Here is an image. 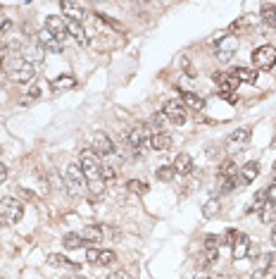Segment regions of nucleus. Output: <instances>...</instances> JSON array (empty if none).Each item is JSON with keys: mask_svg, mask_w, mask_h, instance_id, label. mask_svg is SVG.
I'll return each instance as SVG.
<instances>
[{"mask_svg": "<svg viewBox=\"0 0 276 279\" xmlns=\"http://www.w3.org/2000/svg\"><path fill=\"white\" fill-rule=\"evenodd\" d=\"M107 279H134V277H131L129 272H112Z\"/></svg>", "mask_w": 276, "mask_h": 279, "instance_id": "obj_42", "label": "nucleus"}, {"mask_svg": "<svg viewBox=\"0 0 276 279\" xmlns=\"http://www.w3.org/2000/svg\"><path fill=\"white\" fill-rule=\"evenodd\" d=\"M41 96V88H38V86H33L31 91H29V98H26V100H24V103H29V100H36V98Z\"/></svg>", "mask_w": 276, "mask_h": 279, "instance_id": "obj_41", "label": "nucleus"}, {"mask_svg": "<svg viewBox=\"0 0 276 279\" xmlns=\"http://www.w3.org/2000/svg\"><path fill=\"white\" fill-rule=\"evenodd\" d=\"M257 174H260V162H248L243 170H241V177H243L245 184H250L253 179H257Z\"/></svg>", "mask_w": 276, "mask_h": 279, "instance_id": "obj_25", "label": "nucleus"}, {"mask_svg": "<svg viewBox=\"0 0 276 279\" xmlns=\"http://www.w3.org/2000/svg\"><path fill=\"white\" fill-rule=\"evenodd\" d=\"M21 215H24V205L17 201V198H2L0 201V220H5V222H10V225H14V222H19Z\"/></svg>", "mask_w": 276, "mask_h": 279, "instance_id": "obj_3", "label": "nucleus"}, {"mask_svg": "<svg viewBox=\"0 0 276 279\" xmlns=\"http://www.w3.org/2000/svg\"><path fill=\"white\" fill-rule=\"evenodd\" d=\"M117 260V256H115V251H100V258H98V265H103V268H107V265H112Z\"/></svg>", "mask_w": 276, "mask_h": 279, "instance_id": "obj_35", "label": "nucleus"}, {"mask_svg": "<svg viewBox=\"0 0 276 279\" xmlns=\"http://www.w3.org/2000/svg\"><path fill=\"white\" fill-rule=\"evenodd\" d=\"M88 189H91V196H93V198H98V196L103 198V193H105V182H103V179L91 182V186H88Z\"/></svg>", "mask_w": 276, "mask_h": 279, "instance_id": "obj_37", "label": "nucleus"}, {"mask_svg": "<svg viewBox=\"0 0 276 279\" xmlns=\"http://www.w3.org/2000/svg\"><path fill=\"white\" fill-rule=\"evenodd\" d=\"M236 174H238V167H236V162L231 158L219 165V179H236Z\"/></svg>", "mask_w": 276, "mask_h": 279, "instance_id": "obj_24", "label": "nucleus"}, {"mask_svg": "<svg viewBox=\"0 0 276 279\" xmlns=\"http://www.w3.org/2000/svg\"><path fill=\"white\" fill-rule=\"evenodd\" d=\"M45 31L50 33V36H55L60 43H64L67 41V36H69L64 17H57V14H50V17L45 19Z\"/></svg>", "mask_w": 276, "mask_h": 279, "instance_id": "obj_7", "label": "nucleus"}, {"mask_svg": "<svg viewBox=\"0 0 276 279\" xmlns=\"http://www.w3.org/2000/svg\"><path fill=\"white\" fill-rule=\"evenodd\" d=\"M269 189H260V191L255 193V198H253V205L248 208V213H260L262 208H265V203L269 201Z\"/></svg>", "mask_w": 276, "mask_h": 279, "instance_id": "obj_22", "label": "nucleus"}, {"mask_svg": "<svg viewBox=\"0 0 276 279\" xmlns=\"http://www.w3.org/2000/svg\"><path fill=\"white\" fill-rule=\"evenodd\" d=\"M171 167H174V172H176V174H183V177H186V174H191V172H193V160H191V155H186V153H179V155L174 158V165H171Z\"/></svg>", "mask_w": 276, "mask_h": 279, "instance_id": "obj_17", "label": "nucleus"}, {"mask_svg": "<svg viewBox=\"0 0 276 279\" xmlns=\"http://www.w3.org/2000/svg\"><path fill=\"white\" fill-rule=\"evenodd\" d=\"M253 64L257 69H272L276 64V48L274 45H260L253 53Z\"/></svg>", "mask_w": 276, "mask_h": 279, "instance_id": "obj_4", "label": "nucleus"}, {"mask_svg": "<svg viewBox=\"0 0 276 279\" xmlns=\"http://www.w3.org/2000/svg\"><path fill=\"white\" fill-rule=\"evenodd\" d=\"M38 43H41L43 50H50V53H62V48H64V43H60L55 36H50L48 31L38 33Z\"/></svg>", "mask_w": 276, "mask_h": 279, "instance_id": "obj_15", "label": "nucleus"}, {"mask_svg": "<svg viewBox=\"0 0 276 279\" xmlns=\"http://www.w3.org/2000/svg\"><path fill=\"white\" fill-rule=\"evenodd\" d=\"M274 279H276V275H274Z\"/></svg>", "mask_w": 276, "mask_h": 279, "instance_id": "obj_46", "label": "nucleus"}, {"mask_svg": "<svg viewBox=\"0 0 276 279\" xmlns=\"http://www.w3.org/2000/svg\"><path fill=\"white\" fill-rule=\"evenodd\" d=\"M217 53L222 55H234V50L238 48V38L236 36H226V38H217Z\"/></svg>", "mask_w": 276, "mask_h": 279, "instance_id": "obj_20", "label": "nucleus"}, {"mask_svg": "<svg viewBox=\"0 0 276 279\" xmlns=\"http://www.w3.org/2000/svg\"><path fill=\"white\" fill-rule=\"evenodd\" d=\"M0 69H2V57H0Z\"/></svg>", "mask_w": 276, "mask_h": 279, "instance_id": "obj_44", "label": "nucleus"}, {"mask_svg": "<svg viewBox=\"0 0 276 279\" xmlns=\"http://www.w3.org/2000/svg\"><path fill=\"white\" fill-rule=\"evenodd\" d=\"M127 189L131 193L145 196V193H148V184H145V182H138V179H131V182H127Z\"/></svg>", "mask_w": 276, "mask_h": 279, "instance_id": "obj_31", "label": "nucleus"}, {"mask_svg": "<svg viewBox=\"0 0 276 279\" xmlns=\"http://www.w3.org/2000/svg\"><path fill=\"white\" fill-rule=\"evenodd\" d=\"M33 79V67L31 62H26V60H14L10 67V81L14 84H26V81H31Z\"/></svg>", "mask_w": 276, "mask_h": 279, "instance_id": "obj_5", "label": "nucleus"}, {"mask_svg": "<svg viewBox=\"0 0 276 279\" xmlns=\"http://www.w3.org/2000/svg\"><path fill=\"white\" fill-rule=\"evenodd\" d=\"M212 79L217 81V86H219V93H222V96H229V93H234L236 88H238V84H241V81H238L234 74H224V72H217Z\"/></svg>", "mask_w": 276, "mask_h": 279, "instance_id": "obj_10", "label": "nucleus"}, {"mask_svg": "<svg viewBox=\"0 0 276 279\" xmlns=\"http://www.w3.org/2000/svg\"><path fill=\"white\" fill-rule=\"evenodd\" d=\"M64 21H67V31H69V36H74L79 45H88V36H86L84 26L74 19H67V17H64Z\"/></svg>", "mask_w": 276, "mask_h": 279, "instance_id": "obj_16", "label": "nucleus"}, {"mask_svg": "<svg viewBox=\"0 0 276 279\" xmlns=\"http://www.w3.org/2000/svg\"><path fill=\"white\" fill-rule=\"evenodd\" d=\"M79 167H81V172H84L86 182H98V179H100V170H103V165H100V158L93 153V148L81 150Z\"/></svg>", "mask_w": 276, "mask_h": 279, "instance_id": "obj_2", "label": "nucleus"}, {"mask_svg": "<svg viewBox=\"0 0 276 279\" xmlns=\"http://www.w3.org/2000/svg\"><path fill=\"white\" fill-rule=\"evenodd\" d=\"M219 258V241H217V236H207L205 239V256H202V268H205V263H214Z\"/></svg>", "mask_w": 276, "mask_h": 279, "instance_id": "obj_13", "label": "nucleus"}, {"mask_svg": "<svg viewBox=\"0 0 276 279\" xmlns=\"http://www.w3.org/2000/svg\"><path fill=\"white\" fill-rule=\"evenodd\" d=\"M5 179H7V167H5V165L0 162V184L5 182Z\"/></svg>", "mask_w": 276, "mask_h": 279, "instance_id": "obj_43", "label": "nucleus"}, {"mask_svg": "<svg viewBox=\"0 0 276 279\" xmlns=\"http://www.w3.org/2000/svg\"><path fill=\"white\" fill-rule=\"evenodd\" d=\"M231 74H234L238 81H248V84H255V79H257L255 72H253V69H248V67H236Z\"/></svg>", "mask_w": 276, "mask_h": 279, "instance_id": "obj_27", "label": "nucleus"}, {"mask_svg": "<svg viewBox=\"0 0 276 279\" xmlns=\"http://www.w3.org/2000/svg\"><path fill=\"white\" fill-rule=\"evenodd\" d=\"M248 251H250V239L245 234H238V241L234 244V258L241 260V258L248 256Z\"/></svg>", "mask_w": 276, "mask_h": 279, "instance_id": "obj_23", "label": "nucleus"}, {"mask_svg": "<svg viewBox=\"0 0 276 279\" xmlns=\"http://www.w3.org/2000/svg\"><path fill=\"white\" fill-rule=\"evenodd\" d=\"M81 241H84V244H91V246H93V244H100V241H103V227L100 225H88V227H84V229H81Z\"/></svg>", "mask_w": 276, "mask_h": 279, "instance_id": "obj_11", "label": "nucleus"}, {"mask_svg": "<svg viewBox=\"0 0 276 279\" xmlns=\"http://www.w3.org/2000/svg\"><path fill=\"white\" fill-rule=\"evenodd\" d=\"M269 191H272V189H269ZM260 217H262L265 225H269V222L276 220V198H272V193H269V201L265 203V208L260 210Z\"/></svg>", "mask_w": 276, "mask_h": 279, "instance_id": "obj_19", "label": "nucleus"}, {"mask_svg": "<svg viewBox=\"0 0 276 279\" xmlns=\"http://www.w3.org/2000/svg\"><path fill=\"white\" fill-rule=\"evenodd\" d=\"M162 112H164V117L169 119L171 124H183L188 119V110H186V105L181 100H167Z\"/></svg>", "mask_w": 276, "mask_h": 279, "instance_id": "obj_6", "label": "nucleus"}, {"mask_svg": "<svg viewBox=\"0 0 276 279\" xmlns=\"http://www.w3.org/2000/svg\"><path fill=\"white\" fill-rule=\"evenodd\" d=\"M81 236L79 234H64V239H62V246L67 248V251H74V248H81Z\"/></svg>", "mask_w": 276, "mask_h": 279, "instance_id": "obj_30", "label": "nucleus"}, {"mask_svg": "<svg viewBox=\"0 0 276 279\" xmlns=\"http://www.w3.org/2000/svg\"><path fill=\"white\" fill-rule=\"evenodd\" d=\"M164 122H167L164 112H155V115H152V122H150V127H152V134H159V131H162V127H164Z\"/></svg>", "mask_w": 276, "mask_h": 279, "instance_id": "obj_34", "label": "nucleus"}, {"mask_svg": "<svg viewBox=\"0 0 276 279\" xmlns=\"http://www.w3.org/2000/svg\"><path fill=\"white\" fill-rule=\"evenodd\" d=\"M93 153L96 155H112L115 153V143L110 141L105 131H96L93 134Z\"/></svg>", "mask_w": 276, "mask_h": 279, "instance_id": "obj_9", "label": "nucleus"}, {"mask_svg": "<svg viewBox=\"0 0 276 279\" xmlns=\"http://www.w3.org/2000/svg\"><path fill=\"white\" fill-rule=\"evenodd\" d=\"M262 21H265L267 29H276V2H265L262 5Z\"/></svg>", "mask_w": 276, "mask_h": 279, "instance_id": "obj_21", "label": "nucleus"}, {"mask_svg": "<svg viewBox=\"0 0 276 279\" xmlns=\"http://www.w3.org/2000/svg\"><path fill=\"white\" fill-rule=\"evenodd\" d=\"M202 215H205V217H217V215H219V201H217V198L207 201L205 208H202Z\"/></svg>", "mask_w": 276, "mask_h": 279, "instance_id": "obj_33", "label": "nucleus"}, {"mask_svg": "<svg viewBox=\"0 0 276 279\" xmlns=\"http://www.w3.org/2000/svg\"><path fill=\"white\" fill-rule=\"evenodd\" d=\"M181 100H183V105L195 110V112H200L202 107H205V98L198 96V93H193V91H183V93H181Z\"/></svg>", "mask_w": 276, "mask_h": 279, "instance_id": "obj_18", "label": "nucleus"}, {"mask_svg": "<svg viewBox=\"0 0 276 279\" xmlns=\"http://www.w3.org/2000/svg\"><path fill=\"white\" fill-rule=\"evenodd\" d=\"M64 186H67V193L69 196H81V193H86V177L84 172H81V167L79 165H69L67 167V172H64Z\"/></svg>", "mask_w": 276, "mask_h": 279, "instance_id": "obj_1", "label": "nucleus"}, {"mask_svg": "<svg viewBox=\"0 0 276 279\" xmlns=\"http://www.w3.org/2000/svg\"><path fill=\"white\" fill-rule=\"evenodd\" d=\"M74 86H76L74 76L64 74V76H57V79L53 81V91H67V88H74Z\"/></svg>", "mask_w": 276, "mask_h": 279, "instance_id": "obj_26", "label": "nucleus"}, {"mask_svg": "<svg viewBox=\"0 0 276 279\" xmlns=\"http://www.w3.org/2000/svg\"><path fill=\"white\" fill-rule=\"evenodd\" d=\"M174 177H176V172H174V167H171V165H162V167L157 170V179H159V182H171Z\"/></svg>", "mask_w": 276, "mask_h": 279, "instance_id": "obj_32", "label": "nucleus"}, {"mask_svg": "<svg viewBox=\"0 0 276 279\" xmlns=\"http://www.w3.org/2000/svg\"><path fill=\"white\" fill-rule=\"evenodd\" d=\"M248 139H250V131H248V129H236L234 134L229 136L226 143H229V146H243Z\"/></svg>", "mask_w": 276, "mask_h": 279, "instance_id": "obj_28", "label": "nucleus"}, {"mask_svg": "<svg viewBox=\"0 0 276 279\" xmlns=\"http://www.w3.org/2000/svg\"><path fill=\"white\" fill-rule=\"evenodd\" d=\"M234 189H236V179H222V191L224 193L234 191Z\"/></svg>", "mask_w": 276, "mask_h": 279, "instance_id": "obj_40", "label": "nucleus"}, {"mask_svg": "<svg viewBox=\"0 0 276 279\" xmlns=\"http://www.w3.org/2000/svg\"><path fill=\"white\" fill-rule=\"evenodd\" d=\"M48 265H53V268H76V263L67 260V258L60 256V253H50V256H48Z\"/></svg>", "mask_w": 276, "mask_h": 279, "instance_id": "obj_29", "label": "nucleus"}, {"mask_svg": "<svg viewBox=\"0 0 276 279\" xmlns=\"http://www.w3.org/2000/svg\"><path fill=\"white\" fill-rule=\"evenodd\" d=\"M98 258H100V251H98V248H88V251H86V260H88V263H98Z\"/></svg>", "mask_w": 276, "mask_h": 279, "instance_id": "obj_39", "label": "nucleus"}, {"mask_svg": "<svg viewBox=\"0 0 276 279\" xmlns=\"http://www.w3.org/2000/svg\"><path fill=\"white\" fill-rule=\"evenodd\" d=\"M145 141H150V127L145 122H138V124H134L131 131H129V143L134 146V150H140Z\"/></svg>", "mask_w": 276, "mask_h": 279, "instance_id": "obj_8", "label": "nucleus"}, {"mask_svg": "<svg viewBox=\"0 0 276 279\" xmlns=\"http://www.w3.org/2000/svg\"><path fill=\"white\" fill-rule=\"evenodd\" d=\"M236 241H238V232H236V229H229V232L224 234V244H226V246H231V248H234V244H236Z\"/></svg>", "mask_w": 276, "mask_h": 279, "instance_id": "obj_38", "label": "nucleus"}, {"mask_svg": "<svg viewBox=\"0 0 276 279\" xmlns=\"http://www.w3.org/2000/svg\"><path fill=\"white\" fill-rule=\"evenodd\" d=\"M62 12L67 14V19H74V21H81L86 14V5L84 2H62Z\"/></svg>", "mask_w": 276, "mask_h": 279, "instance_id": "obj_12", "label": "nucleus"}, {"mask_svg": "<svg viewBox=\"0 0 276 279\" xmlns=\"http://www.w3.org/2000/svg\"><path fill=\"white\" fill-rule=\"evenodd\" d=\"M148 143H150V148H152V150L164 153V150L171 148V136H169V134H164V131H159V134H152V136H150Z\"/></svg>", "mask_w": 276, "mask_h": 279, "instance_id": "obj_14", "label": "nucleus"}, {"mask_svg": "<svg viewBox=\"0 0 276 279\" xmlns=\"http://www.w3.org/2000/svg\"><path fill=\"white\" fill-rule=\"evenodd\" d=\"M74 279H84V277H74Z\"/></svg>", "mask_w": 276, "mask_h": 279, "instance_id": "obj_45", "label": "nucleus"}, {"mask_svg": "<svg viewBox=\"0 0 276 279\" xmlns=\"http://www.w3.org/2000/svg\"><path fill=\"white\" fill-rule=\"evenodd\" d=\"M100 179L107 184H112L115 179H117V172H115V167H110V165H103V170H100Z\"/></svg>", "mask_w": 276, "mask_h": 279, "instance_id": "obj_36", "label": "nucleus"}]
</instances>
